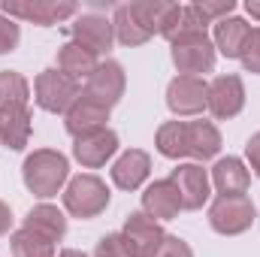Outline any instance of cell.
<instances>
[{"label":"cell","mask_w":260,"mask_h":257,"mask_svg":"<svg viewBox=\"0 0 260 257\" xmlns=\"http://www.w3.org/2000/svg\"><path fill=\"white\" fill-rule=\"evenodd\" d=\"M221 148V133L212 121H167L157 130V151L164 157L209 160Z\"/></svg>","instance_id":"6da1fadb"},{"label":"cell","mask_w":260,"mask_h":257,"mask_svg":"<svg viewBox=\"0 0 260 257\" xmlns=\"http://www.w3.org/2000/svg\"><path fill=\"white\" fill-rule=\"evenodd\" d=\"M167 6L170 3H160V0H136V3L118 6L115 9V18H112L115 37L124 46H142V43H148L160 30V21H164Z\"/></svg>","instance_id":"7a4b0ae2"},{"label":"cell","mask_w":260,"mask_h":257,"mask_svg":"<svg viewBox=\"0 0 260 257\" xmlns=\"http://www.w3.org/2000/svg\"><path fill=\"white\" fill-rule=\"evenodd\" d=\"M67 170L70 167H67V157L61 151L40 148L24 160V185L37 197H52L67 182Z\"/></svg>","instance_id":"3957f363"},{"label":"cell","mask_w":260,"mask_h":257,"mask_svg":"<svg viewBox=\"0 0 260 257\" xmlns=\"http://www.w3.org/2000/svg\"><path fill=\"white\" fill-rule=\"evenodd\" d=\"M64 206L76 218H94L109 206V188L97 176H76L64 191Z\"/></svg>","instance_id":"277c9868"},{"label":"cell","mask_w":260,"mask_h":257,"mask_svg":"<svg viewBox=\"0 0 260 257\" xmlns=\"http://www.w3.org/2000/svg\"><path fill=\"white\" fill-rule=\"evenodd\" d=\"M34 88H37V103L46 112H67L76 103V97L82 94L79 82L70 79L61 70H43L37 76V85Z\"/></svg>","instance_id":"5b68a950"},{"label":"cell","mask_w":260,"mask_h":257,"mask_svg":"<svg viewBox=\"0 0 260 257\" xmlns=\"http://www.w3.org/2000/svg\"><path fill=\"white\" fill-rule=\"evenodd\" d=\"M209 221L224 236L245 233L254 224V203L248 197H218L209 209Z\"/></svg>","instance_id":"8992f818"},{"label":"cell","mask_w":260,"mask_h":257,"mask_svg":"<svg viewBox=\"0 0 260 257\" xmlns=\"http://www.w3.org/2000/svg\"><path fill=\"white\" fill-rule=\"evenodd\" d=\"M173 64L179 67L182 76L212 73V67H215V46L209 43L206 34L179 37V40H173Z\"/></svg>","instance_id":"52a82bcc"},{"label":"cell","mask_w":260,"mask_h":257,"mask_svg":"<svg viewBox=\"0 0 260 257\" xmlns=\"http://www.w3.org/2000/svg\"><path fill=\"white\" fill-rule=\"evenodd\" d=\"M109 109H112L109 103H103L100 97L82 91V94L76 97V103L67 109V130H70L76 139L85 136V133H94V130H100L109 121Z\"/></svg>","instance_id":"ba28073f"},{"label":"cell","mask_w":260,"mask_h":257,"mask_svg":"<svg viewBox=\"0 0 260 257\" xmlns=\"http://www.w3.org/2000/svg\"><path fill=\"white\" fill-rule=\"evenodd\" d=\"M206 106L215 118H233L242 112L245 106V88H242V79L239 76H218L212 85H209V94H206Z\"/></svg>","instance_id":"9c48e42d"},{"label":"cell","mask_w":260,"mask_h":257,"mask_svg":"<svg viewBox=\"0 0 260 257\" xmlns=\"http://www.w3.org/2000/svg\"><path fill=\"white\" fill-rule=\"evenodd\" d=\"M206 94H209V85L200 76H179L167 88V106L176 115H197L206 106Z\"/></svg>","instance_id":"30bf717a"},{"label":"cell","mask_w":260,"mask_h":257,"mask_svg":"<svg viewBox=\"0 0 260 257\" xmlns=\"http://www.w3.org/2000/svg\"><path fill=\"white\" fill-rule=\"evenodd\" d=\"M3 12L9 18H24L40 27L58 24L70 15H76V3H58V0H30V3H3Z\"/></svg>","instance_id":"8fae6325"},{"label":"cell","mask_w":260,"mask_h":257,"mask_svg":"<svg viewBox=\"0 0 260 257\" xmlns=\"http://www.w3.org/2000/svg\"><path fill=\"white\" fill-rule=\"evenodd\" d=\"M115 148H118V136H115V130L100 127V130H94V133L79 136L76 145H73V154H76L79 164H85V167L94 170V167H103V164L115 154Z\"/></svg>","instance_id":"7c38bea8"},{"label":"cell","mask_w":260,"mask_h":257,"mask_svg":"<svg viewBox=\"0 0 260 257\" xmlns=\"http://www.w3.org/2000/svg\"><path fill=\"white\" fill-rule=\"evenodd\" d=\"M142 209L148 218L154 221H170L179 215L182 209V197H179V188L173 179H157L154 185H148L145 194H142Z\"/></svg>","instance_id":"4fadbf2b"},{"label":"cell","mask_w":260,"mask_h":257,"mask_svg":"<svg viewBox=\"0 0 260 257\" xmlns=\"http://www.w3.org/2000/svg\"><path fill=\"white\" fill-rule=\"evenodd\" d=\"M70 34H73L76 43H82V46L91 49L94 55L106 52V49L112 46V40H115V27H112V21L103 18V15H94V12L76 18V24H70Z\"/></svg>","instance_id":"5bb4252c"},{"label":"cell","mask_w":260,"mask_h":257,"mask_svg":"<svg viewBox=\"0 0 260 257\" xmlns=\"http://www.w3.org/2000/svg\"><path fill=\"white\" fill-rule=\"evenodd\" d=\"M179 188L182 197V209H200L206 200H209V176L200 164H185L179 170H173L170 176Z\"/></svg>","instance_id":"9a60e30c"},{"label":"cell","mask_w":260,"mask_h":257,"mask_svg":"<svg viewBox=\"0 0 260 257\" xmlns=\"http://www.w3.org/2000/svg\"><path fill=\"white\" fill-rule=\"evenodd\" d=\"M121 233L133 242V248L139 251V257H151L157 251V245L164 242V236H167L160 230V224L154 218H148L145 212H133L127 221H124V230Z\"/></svg>","instance_id":"2e32d148"},{"label":"cell","mask_w":260,"mask_h":257,"mask_svg":"<svg viewBox=\"0 0 260 257\" xmlns=\"http://www.w3.org/2000/svg\"><path fill=\"white\" fill-rule=\"evenodd\" d=\"M85 91L100 97L103 103L115 106L121 100V94H124V70H121V64H115V61L97 64V70L88 76V88Z\"/></svg>","instance_id":"e0dca14e"},{"label":"cell","mask_w":260,"mask_h":257,"mask_svg":"<svg viewBox=\"0 0 260 257\" xmlns=\"http://www.w3.org/2000/svg\"><path fill=\"white\" fill-rule=\"evenodd\" d=\"M148 173H151V157H148L145 151H139V148H130V151H124V154L115 160V167H112V182H115L121 191H136V188L148 179Z\"/></svg>","instance_id":"ac0fdd59"},{"label":"cell","mask_w":260,"mask_h":257,"mask_svg":"<svg viewBox=\"0 0 260 257\" xmlns=\"http://www.w3.org/2000/svg\"><path fill=\"white\" fill-rule=\"evenodd\" d=\"M212 182H215V188H218L221 197H245L251 176H248V170L242 167L239 157H224V160L215 164Z\"/></svg>","instance_id":"d6986e66"},{"label":"cell","mask_w":260,"mask_h":257,"mask_svg":"<svg viewBox=\"0 0 260 257\" xmlns=\"http://www.w3.org/2000/svg\"><path fill=\"white\" fill-rule=\"evenodd\" d=\"M251 40V24L242 18H221L215 24V46L224 58H242L245 46Z\"/></svg>","instance_id":"ffe728a7"},{"label":"cell","mask_w":260,"mask_h":257,"mask_svg":"<svg viewBox=\"0 0 260 257\" xmlns=\"http://www.w3.org/2000/svg\"><path fill=\"white\" fill-rule=\"evenodd\" d=\"M97 64H100L97 55H94L91 49H85L82 43H76V40H70L67 46H61V52H58V70L67 73L70 79H76V82H79L82 76L88 79V76L97 70Z\"/></svg>","instance_id":"44dd1931"},{"label":"cell","mask_w":260,"mask_h":257,"mask_svg":"<svg viewBox=\"0 0 260 257\" xmlns=\"http://www.w3.org/2000/svg\"><path fill=\"white\" fill-rule=\"evenodd\" d=\"M24 227L34 230V233H40V236H46L49 242H61L64 233H67V218L55 209V206L43 203V206H34V209L27 212Z\"/></svg>","instance_id":"7402d4cb"},{"label":"cell","mask_w":260,"mask_h":257,"mask_svg":"<svg viewBox=\"0 0 260 257\" xmlns=\"http://www.w3.org/2000/svg\"><path fill=\"white\" fill-rule=\"evenodd\" d=\"M30 136V112L24 109H6L0 112V142L12 151H21Z\"/></svg>","instance_id":"603a6c76"},{"label":"cell","mask_w":260,"mask_h":257,"mask_svg":"<svg viewBox=\"0 0 260 257\" xmlns=\"http://www.w3.org/2000/svg\"><path fill=\"white\" fill-rule=\"evenodd\" d=\"M27 97H30L27 79L21 73L3 70L0 73V112H6V109H24Z\"/></svg>","instance_id":"cb8c5ba5"},{"label":"cell","mask_w":260,"mask_h":257,"mask_svg":"<svg viewBox=\"0 0 260 257\" xmlns=\"http://www.w3.org/2000/svg\"><path fill=\"white\" fill-rule=\"evenodd\" d=\"M12 254L15 257H55V242H49L46 236L21 227L12 233Z\"/></svg>","instance_id":"d4e9b609"},{"label":"cell","mask_w":260,"mask_h":257,"mask_svg":"<svg viewBox=\"0 0 260 257\" xmlns=\"http://www.w3.org/2000/svg\"><path fill=\"white\" fill-rule=\"evenodd\" d=\"M94 257H139V251L133 248V242L124 233H109V236H103L97 242Z\"/></svg>","instance_id":"484cf974"},{"label":"cell","mask_w":260,"mask_h":257,"mask_svg":"<svg viewBox=\"0 0 260 257\" xmlns=\"http://www.w3.org/2000/svg\"><path fill=\"white\" fill-rule=\"evenodd\" d=\"M194 6H197V12L206 18V24H212V21L218 24L221 18H227V15L236 9V3H233V0H218V3H209V0H203V3H194Z\"/></svg>","instance_id":"4316f807"},{"label":"cell","mask_w":260,"mask_h":257,"mask_svg":"<svg viewBox=\"0 0 260 257\" xmlns=\"http://www.w3.org/2000/svg\"><path fill=\"white\" fill-rule=\"evenodd\" d=\"M18 40H21V30H18L15 18H9V15H0V55L12 52V49L18 46Z\"/></svg>","instance_id":"83f0119b"},{"label":"cell","mask_w":260,"mask_h":257,"mask_svg":"<svg viewBox=\"0 0 260 257\" xmlns=\"http://www.w3.org/2000/svg\"><path fill=\"white\" fill-rule=\"evenodd\" d=\"M151 257H194V251H191V245H188L185 239H179V236H164V242L157 245V251Z\"/></svg>","instance_id":"f1b7e54d"},{"label":"cell","mask_w":260,"mask_h":257,"mask_svg":"<svg viewBox=\"0 0 260 257\" xmlns=\"http://www.w3.org/2000/svg\"><path fill=\"white\" fill-rule=\"evenodd\" d=\"M239 61L245 64V70L260 73V27L257 30H251V40H248V46H245V52H242Z\"/></svg>","instance_id":"f546056e"},{"label":"cell","mask_w":260,"mask_h":257,"mask_svg":"<svg viewBox=\"0 0 260 257\" xmlns=\"http://www.w3.org/2000/svg\"><path fill=\"white\" fill-rule=\"evenodd\" d=\"M245 151H248V160H251V170L260 176V133H254L251 139H248V145H245Z\"/></svg>","instance_id":"4dcf8cb0"},{"label":"cell","mask_w":260,"mask_h":257,"mask_svg":"<svg viewBox=\"0 0 260 257\" xmlns=\"http://www.w3.org/2000/svg\"><path fill=\"white\" fill-rule=\"evenodd\" d=\"M9 224H12V212H9V206H6V203H0V236L9 230Z\"/></svg>","instance_id":"1f68e13d"},{"label":"cell","mask_w":260,"mask_h":257,"mask_svg":"<svg viewBox=\"0 0 260 257\" xmlns=\"http://www.w3.org/2000/svg\"><path fill=\"white\" fill-rule=\"evenodd\" d=\"M245 9H248V15L260 18V0H248V3H245Z\"/></svg>","instance_id":"d6a6232c"},{"label":"cell","mask_w":260,"mask_h":257,"mask_svg":"<svg viewBox=\"0 0 260 257\" xmlns=\"http://www.w3.org/2000/svg\"><path fill=\"white\" fill-rule=\"evenodd\" d=\"M58 257H88V254H82V251H73V248H67V251H61Z\"/></svg>","instance_id":"836d02e7"}]
</instances>
